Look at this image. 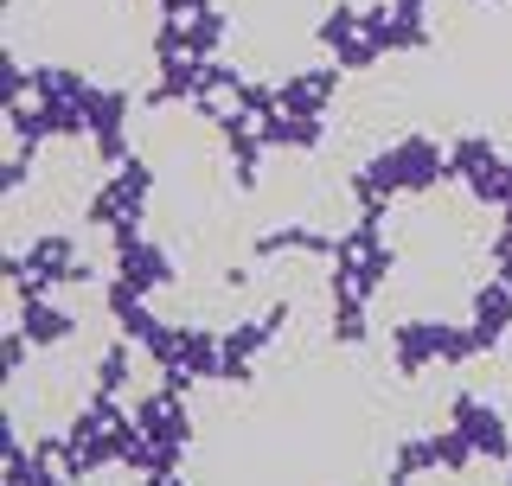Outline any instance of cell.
I'll return each mask as SVG.
<instances>
[{"label": "cell", "instance_id": "obj_1", "mask_svg": "<svg viewBox=\"0 0 512 486\" xmlns=\"http://www.w3.org/2000/svg\"><path fill=\"white\" fill-rule=\"evenodd\" d=\"M154 160H141V154H128L122 167H109L103 180L90 186V199H84V218L96 224V231H109V237H122V231H141L154 212Z\"/></svg>", "mask_w": 512, "mask_h": 486}, {"label": "cell", "instance_id": "obj_2", "mask_svg": "<svg viewBox=\"0 0 512 486\" xmlns=\"http://www.w3.org/2000/svg\"><path fill=\"white\" fill-rule=\"evenodd\" d=\"M365 173H372V186L384 199H423V192H436L448 180V148H436L429 135H397L391 148H378L365 160Z\"/></svg>", "mask_w": 512, "mask_h": 486}, {"label": "cell", "instance_id": "obj_3", "mask_svg": "<svg viewBox=\"0 0 512 486\" xmlns=\"http://www.w3.org/2000/svg\"><path fill=\"white\" fill-rule=\"evenodd\" d=\"M109 275H122L128 288H141V295H167L173 282H180V263H173V250L148 231H122L109 237Z\"/></svg>", "mask_w": 512, "mask_h": 486}, {"label": "cell", "instance_id": "obj_4", "mask_svg": "<svg viewBox=\"0 0 512 486\" xmlns=\"http://www.w3.org/2000/svg\"><path fill=\"white\" fill-rule=\"evenodd\" d=\"M448 423L468 435V448H474L480 461H512V423L500 416V403H487V397H468V391H461L455 403H448Z\"/></svg>", "mask_w": 512, "mask_h": 486}, {"label": "cell", "instance_id": "obj_5", "mask_svg": "<svg viewBox=\"0 0 512 486\" xmlns=\"http://www.w3.org/2000/svg\"><path fill=\"white\" fill-rule=\"evenodd\" d=\"M340 64H314V71H288L276 77V103L288 109V116H327L333 96H340Z\"/></svg>", "mask_w": 512, "mask_h": 486}, {"label": "cell", "instance_id": "obj_6", "mask_svg": "<svg viewBox=\"0 0 512 486\" xmlns=\"http://www.w3.org/2000/svg\"><path fill=\"white\" fill-rule=\"evenodd\" d=\"M468 327L480 339V352H500L512 339V288L506 282H480L468 295Z\"/></svg>", "mask_w": 512, "mask_h": 486}]
</instances>
